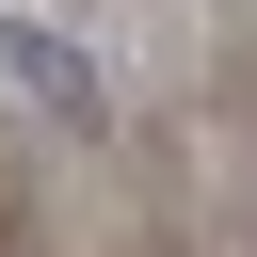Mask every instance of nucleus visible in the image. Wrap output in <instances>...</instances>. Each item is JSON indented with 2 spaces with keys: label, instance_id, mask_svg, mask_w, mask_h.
<instances>
[{
  "label": "nucleus",
  "instance_id": "f257e3e1",
  "mask_svg": "<svg viewBox=\"0 0 257 257\" xmlns=\"http://www.w3.org/2000/svg\"><path fill=\"white\" fill-rule=\"evenodd\" d=\"M0 96H16V112H64V128H96V112H112L96 48H80V32H48V16H0Z\"/></svg>",
  "mask_w": 257,
  "mask_h": 257
}]
</instances>
